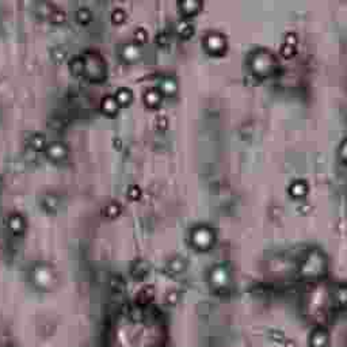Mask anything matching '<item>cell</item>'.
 Listing matches in <instances>:
<instances>
[{
  "label": "cell",
  "instance_id": "4",
  "mask_svg": "<svg viewBox=\"0 0 347 347\" xmlns=\"http://www.w3.org/2000/svg\"><path fill=\"white\" fill-rule=\"evenodd\" d=\"M82 57L84 61V75H87L88 79L101 82L107 76V63L99 50L87 49Z\"/></svg>",
  "mask_w": 347,
  "mask_h": 347
},
{
  "label": "cell",
  "instance_id": "12",
  "mask_svg": "<svg viewBox=\"0 0 347 347\" xmlns=\"http://www.w3.org/2000/svg\"><path fill=\"white\" fill-rule=\"evenodd\" d=\"M297 42H299L297 33L293 31V30L286 31L284 37V43L281 45V54L284 57H292L296 53V50H297Z\"/></svg>",
  "mask_w": 347,
  "mask_h": 347
},
{
  "label": "cell",
  "instance_id": "41",
  "mask_svg": "<svg viewBox=\"0 0 347 347\" xmlns=\"http://www.w3.org/2000/svg\"><path fill=\"white\" fill-rule=\"evenodd\" d=\"M284 346L285 347H296V345H294L292 341H288V339H285L284 341Z\"/></svg>",
  "mask_w": 347,
  "mask_h": 347
},
{
  "label": "cell",
  "instance_id": "31",
  "mask_svg": "<svg viewBox=\"0 0 347 347\" xmlns=\"http://www.w3.org/2000/svg\"><path fill=\"white\" fill-rule=\"evenodd\" d=\"M76 18L80 23H88L92 18L91 10L87 5H80L76 10Z\"/></svg>",
  "mask_w": 347,
  "mask_h": 347
},
{
  "label": "cell",
  "instance_id": "24",
  "mask_svg": "<svg viewBox=\"0 0 347 347\" xmlns=\"http://www.w3.org/2000/svg\"><path fill=\"white\" fill-rule=\"evenodd\" d=\"M334 301L338 309H343L347 304V286L345 282H339L334 290Z\"/></svg>",
  "mask_w": 347,
  "mask_h": 347
},
{
  "label": "cell",
  "instance_id": "30",
  "mask_svg": "<svg viewBox=\"0 0 347 347\" xmlns=\"http://www.w3.org/2000/svg\"><path fill=\"white\" fill-rule=\"evenodd\" d=\"M122 212V203L117 199H113L105 206V214L107 217H117Z\"/></svg>",
  "mask_w": 347,
  "mask_h": 347
},
{
  "label": "cell",
  "instance_id": "20",
  "mask_svg": "<svg viewBox=\"0 0 347 347\" xmlns=\"http://www.w3.org/2000/svg\"><path fill=\"white\" fill-rule=\"evenodd\" d=\"M178 8L182 14L186 16L197 14L198 11L202 8V1L201 0H179Z\"/></svg>",
  "mask_w": 347,
  "mask_h": 347
},
{
  "label": "cell",
  "instance_id": "15",
  "mask_svg": "<svg viewBox=\"0 0 347 347\" xmlns=\"http://www.w3.org/2000/svg\"><path fill=\"white\" fill-rule=\"evenodd\" d=\"M7 224L15 236H20L26 231V220L19 212H11L7 217Z\"/></svg>",
  "mask_w": 347,
  "mask_h": 347
},
{
  "label": "cell",
  "instance_id": "38",
  "mask_svg": "<svg viewBox=\"0 0 347 347\" xmlns=\"http://www.w3.org/2000/svg\"><path fill=\"white\" fill-rule=\"evenodd\" d=\"M338 156L341 158L342 163H346L347 160V144H346V137H343L339 145H338Z\"/></svg>",
  "mask_w": 347,
  "mask_h": 347
},
{
  "label": "cell",
  "instance_id": "25",
  "mask_svg": "<svg viewBox=\"0 0 347 347\" xmlns=\"http://www.w3.org/2000/svg\"><path fill=\"white\" fill-rule=\"evenodd\" d=\"M175 29H176L179 35L190 37L194 33V24L188 18H180L175 22Z\"/></svg>",
  "mask_w": 347,
  "mask_h": 347
},
{
  "label": "cell",
  "instance_id": "33",
  "mask_svg": "<svg viewBox=\"0 0 347 347\" xmlns=\"http://www.w3.org/2000/svg\"><path fill=\"white\" fill-rule=\"evenodd\" d=\"M50 56L53 57L54 61L61 63V61H64V60L67 58L68 52L67 49L64 48V46H61V45H56V46H53V48L50 49Z\"/></svg>",
  "mask_w": 347,
  "mask_h": 347
},
{
  "label": "cell",
  "instance_id": "10",
  "mask_svg": "<svg viewBox=\"0 0 347 347\" xmlns=\"http://www.w3.org/2000/svg\"><path fill=\"white\" fill-rule=\"evenodd\" d=\"M187 258H184L182 255H174L166 262L163 270L167 275H178L182 274L187 269Z\"/></svg>",
  "mask_w": 347,
  "mask_h": 347
},
{
  "label": "cell",
  "instance_id": "1",
  "mask_svg": "<svg viewBox=\"0 0 347 347\" xmlns=\"http://www.w3.org/2000/svg\"><path fill=\"white\" fill-rule=\"evenodd\" d=\"M328 259L323 250L311 247L304 252L299 262V273L304 280L319 281L327 274Z\"/></svg>",
  "mask_w": 347,
  "mask_h": 347
},
{
  "label": "cell",
  "instance_id": "26",
  "mask_svg": "<svg viewBox=\"0 0 347 347\" xmlns=\"http://www.w3.org/2000/svg\"><path fill=\"white\" fill-rule=\"evenodd\" d=\"M41 206L46 210V212L53 213L56 212L60 206V198L56 194H45L41 198Z\"/></svg>",
  "mask_w": 347,
  "mask_h": 347
},
{
  "label": "cell",
  "instance_id": "39",
  "mask_svg": "<svg viewBox=\"0 0 347 347\" xmlns=\"http://www.w3.org/2000/svg\"><path fill=\"white\" fill-rule=\"evenodd\" d=\"M126 194L128 197L132 198V199H139L141 197V188L139 184H130L128 190H126Z\"/></svg>",
  "mask_w": 347,
  "mask_h": 347
},
{
  "label": "cell",
  "instance_id": "5",
  "mask_svg": "<svg viewBox=\"0 0 347 347\" xmlns=\"http://www.w3.org/2000/svg\"><path fill=\"white\" fill-rule=\"evenodd\" d=\"M190 241L197 250L206 251L212 248L216 241V232L209 224L201 222L191 228L190 231Z\"/></svg>",
  "mask_w": 347,
  "mask_h": 347
},
{
  "label": "cell",
  "instance_id": "40",
  "mask_svg": "<svg viewBox=\"0 0 347 347\" xmlns=\"http://www.w3.org/2000/svg\"><path fill=\"white\" fill-rule=\"evenodd\" d=\"M269 338L275 343H284V341L286 339L285 334L282 331H280V330H270L269 331Z\"/></svg>",
  "mask_w": 347,
  "mask_h": 347
},
{
  "label": "cell",
  "instance_id": "14",
  "mask_svg": "<svg viewBox=\"0 0 347 347\" xmlns=\"http://www.w3.org/2000/svg\"><path fill=\"white\" fill-rule=\"evenodd\" d=\"M130 274L133 275L137 280H143L147 275L150 274L151 265L145 258H136L130 263Z\"/></svg>",
  "mask_w": 347,
  "mask_h": 347
},
{
  "label": "cell",
  "instance_id": "16",
  "mask_svg": "<svg viewBox=\"0 0 347 347\" xmlns=\"http://www.w3.org/2000/svg\"><path fill=\"white\" fill-rule=\"evenodd\" d=\"M162 94H166V95H174L176 90H178V82H176V77H174L173 75H162L159 79V87Z\"/></svg>",
  "mask_w": 347,
  "mask_h": 347
},
{
  "label": "cell",
  "instance_id": "42",
  "mask_svg": "<svg viewBox=\"0 0 347 347\" xmlns=\"http://www.w3.org/2000/svg\"><path fill=\"white\" fill-rule=\"evenodd\" d=\"M0 188H1V178H0Z\"/></svg>",
  "mask_w": 347,
  "mask_h": 347
},
{
  "label": "cell",
  "instance_id": "29",
  "mask_svg": "<svg viewBox=\"0 0 347 347\" xmlns=\"http://www.w3.org/2000/svg\"><path fill=\"white\" fill-rule=\"evenodd\" d=\"M69 69L75 75H84V61L82 56H73L69 60Z\"/></svg>",
  "mask_w": 347,
  "mask_h": 347
},
{
  "label": "cell",
  "instance_id": "34",
  "mask_svg": "<svg viewBox=\"0 0 347 347\" xmlns=\"http://www.w3.org/2000/svg\"><path fill=\"white\" fill-rule=\"evenodd\" d=\"M148 30L145 29L144 26H137L135 30H133V42L141 45L143 42H145L148 39Z\"/></svg>",
  "mask_w": 347,
  "mask_h": 347
},
{
  "label": "cell",
  "instance_id": "9",
  "mask_svg": "<svg viewBox=\"0 0 347 347\" xmlns=\"http://www.w3.org/2000/svg\"><path fill=\"white\" fill-rule=\"evenodd\" d=\"M45 155L48 156L49 159L53 160V162H61L68 156V147L65 143L63 141H50V143H46L45 145Z\"/></svg>",
  "mask_w": 347,
  "mask_h": 347
},
{
  "label": "cell",
  "instance_id": "21",
  "mask_svg": "<svg viewBox=\"0 0 347 347\" xmlns=\"http://www.w3.org/2000/svg\"><path fill=\"white\" fill-rule=\"evenodd\" d=\"M109 289L113 296H124L126 292V282L120 274H113L109 280Z\"/></svg>",
  "mask_w": 347,
  "mask_h": 347
},
{
  "label": "cell",
  "instance_id": "2",
  "mask_svg": "<svg viewBox=\"0 0 347 347\" xmlns=\"http://www.w3.org/2000/svg\"><path fill=\"white\" fill-rule=\"evenodd\" d=\"M248 63L252 73L255 76H270L278 65V58L271 49L266 46H258L248 56Z\"/></svg>",
  "mask_w": 347,
  "mask_h": 347
},
{
  "label": "cell",
  "instance_id": "27",
  "mask_svg": "<svg viewBox=\"0 0 347 347\" xmlns=\"http://www.w3.org/2000/svg\"><path fill=\"white\" fill-rule=\"evenodd\" d=\"M67 118L61 114H53V116L49 117L48 120V126L50 129L57 130V132H61V130L65 129L67 126Z\"/></svg>",
  "mask_w": 347,
  "mask_h": 347
},
{
  "label": "cell",
  "instance_id": "32",
  "mask_svg": "<svg viewBox=\"0 0 347 347\" xmlns=\"http://www.w3.org/2000/svg\"><path fill=\"white\" fill-rule=\"evenodd\" d=\"M180 296H182L180 290L176 289V288H173V289L167 290V293L164 296V301H166L167 305H175V304L179 303Z\"/></svg>",
  "mask_w": 347,
  "mask_h": 347
},
{
  "label": "cell",
  "instance_id": "7",
  "mask_svg": "<svg viewBox=\"0 0 347 347\" xmlns=\"http://www.w3.org/2000/svg\"><path fill=\"white\" fill-rule=\"evenodd\" d=\"M35 12L43 19H49L54 23H63L67 19V12L63 7L50 3V1H39L35 5Z\"/></svg>",
  "mask_w": 347,
  "mask_h": 347
},
{
  "label": "cell",
  "instance_id": "17",
  "mask_svg": "<svg viewBox=\"0 0 347 347\" xmlns=\"http://www.w3.org/2000/svg\"><path fill=\"white\" fill-rule=\"evenodd\" d=\"M143 99H144L147 106L156 107L159 106L160 102L163 99V94L160 92L158 87H148L143 94Z\"/></svg>",
  "mask_w": 347,
  "mask_h": 347
},
{
  "label": "cell",
  "instance_id": "13",
  "mask_svg": "<svg viewBox=\"0 0 347 347\" xmlns=\"http://www.w3.org/2000/svg\"><path fill=\"white\" fill-rule=\"evenodd\" d=\"M121 57L124 58L125 61L130 63L135 61L141 56V45L133 42V41H126L121 45L120 48Z\"/></svg>",
  "mask_w": 347,
  "mask_h": 347
},
{
  "label": "cell",
  "instance_id": "6",
  "mask_svg": "<svg viewBox=\"0 0 347 347\" xmlns=\"http://www.w3.org/2000/svg\"><path fill=\"white\" fill-rule=\"evenodd\" d=\"M31 281L41 290L52 289L57 281L56 271L48 263H37L31 270Z\"/></svg>",
  "mask_w": 347,
  "mask_h": 347
},
{
  "label": "cell",
  "instance_id": "18",
  "mask_svg": "<svg viewBox=\"0 0 347 347\" xmlns=\"http://www.w3.org/2000/svg\"><path fill=\"white\" fill-rule=\"evenodd\" d=\"M99 105H101L102 111L109 114V116H113V114H116L117 111L120 110V103L117 102L116 97L113 94H105L101 98Z\"/></svg>",
  "mask_w": 347,
  "mask_h": 347
},
{
  "label": "cell",
  "instance_id": "28",
  "mask_svg": "<svg viewBox=\"0 0 347 347\" xmlns=\"http://www.w3.org/2000/svg\"><path fill=\"white\" fill-rule=\"evenodd\" d=\"M114 97H116L117 102L120 103L121 106V105H126V103H129V102L132 101L133 92H132V90L128 88V87H120L116 91V94H114Z\"/></svg>",
  "mask_w": 347,
  "mask_h": 347
},
{
  "label": "cell",
  "instance_id": "3",
  "mask_svg": "<svg viewBox=\"0 0 347 347\" xmlns=\"http://www.w3.org/2000/svg\"><path fill=\"white\" fill-rule=\"evenodd\" d=\"M207 284L217 294H228L231 292L233 277L231 267L227 263H216L209 269Z\"/></svg>",
  "mask_w": 347,
  "mask_h": 347
},
{
  "label": "cell",
  "instance_id": "22",
  "mask_svg": "<svg viewBox=\"0 0 347 347\" xmlns=\"http://www.w3.org/2000/svg\"><path fill=\"white\" fill-rule=\"evenodd\" d=\"M26 147L30 148L34 152H38V151L43 150L45 145H46V137L43 133H39V132H34L27 137V143H26Z\"/></svg>",
  "mask_w": 347,
  "mask_h": 347
},
{
  "label": "cell",
  "instance_id": "36",
  "mask_svg": "<svg viewBox=\"0 0 347 347\" xmlns=\"http://www.w3.org/2000/svg\"><path fill=\"white\" fill-rule=\"evenodd\" d=\"M154 122H155V126H156L158 129L163 130L169 126L170 118L166 113H159V114H156V117H155Z\"/></svg>",
  "mask_w": 347,
  "mask_h": 347
},
{
  "label": "cell",
  "instance_id": "11",
  "mask_svg": "<svg viewBox=\"0 0 347 347\" xmlns=\"http://www.w3.org/2000/svg\"><path fill=\"white\" fill-rule=\"evenodd\" d=\"M330 343V333L327 327L316 326L309 335V347H327Z\"/></svg>",
  "mask_w": 347,
  "mask_h": 347
},
{
  "label": "cell",
  "instance_id": "8",
  "mask_svg": "<svg viewBox=\"0 0 347 347\" xmlns=\"http://www.w3.org/2000/svg\"><path fill=\"white\" fill-rule=\"evenodd\" d=\"M202 43L207 52L213 54L222 53L228 46V39L225 34L218 30H209L203 34Z\"/></svg>",
  "mask_w": 347,
  "mask_h": 347
},
{
  "label": "cell",
  "instance_id": "19",
  "mask_svg": "<svg viewBox=\"0 0 347 347\" xmlns=\"http://www.w3.org/2000/svg\"><path fill=\"white\" fill-rule=\"evenodd\" d=\"M308 188H309V184L307 179L296 178L290 182L289 188H288V190H289V193L292 194L293 197L301 198L308 193Z\"/></svg>",
  "mask_w": 347,
  "mask_h": 347
},
{
  "label": "cell",
  "instance_id": "23",
  "mask_svg": "<svg viewBox=\"0 0 347 347\" xmlns=\"http://www.w3.org/2000/svg\"><path fill=\"white\" fill-rule=\"evenodd\" d=\"M155 299V289L151 286V285H145L143 286L139 293H137V297H136V303H139L143 307H148L152 304Z\"/></svg>",
  "mask_w": 347,
  "mask_h": 347
},
{
  "label": "cell",
  "instance_id": "37",
  "mask_svg": "<svg viewBox=\"0 0 347 347\" xmlns=\"http://www.w3.org/2000/svg\"><path fill=\"white\" fill-rule=\"evenodd\" d=\"M155 41L159 43L160 46H166L169 43V33L166 29H159L155 34Z\"/></svg>",
  "mask_w": 347,
  "mask_h": 347
},
{
  "label": "cell",
  "instance_id": "35",
  "mask_svg": "<svg viewBox=\"0 0 347 347\" xmlns=\"http://www.w3.org/2000/svg\"><path fill=\"white\" fill-rule=\"evenodd\" d=\"M111 20L113 22H116V23H121V22H124L126 18V10L124 8V7H121V5H116L113 10H111Z\"/></svg>",
  "mask_w": 347,
  "mask_h": 347
}]
</instances>
